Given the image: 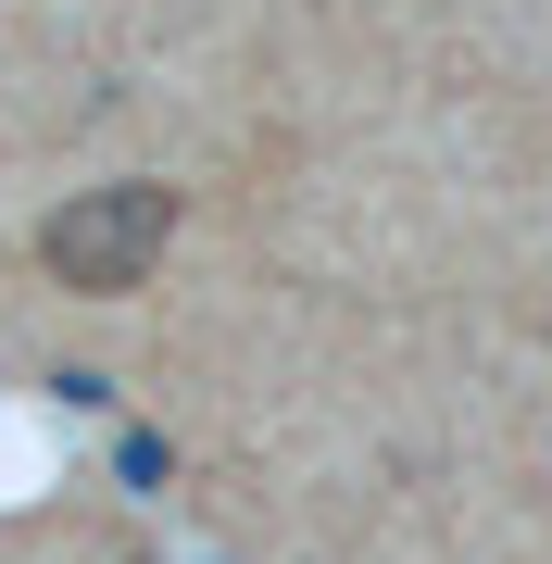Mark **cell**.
I'll return each mask as SVG.
<instances>
[{"mask_svg": "<svg viewBox=\"0 0 552 564\" xmlns=\"http://www.w3.org/2000/svg\"><path fill=\"white\" fill-rule=\"evenodd\" d=\"M164 251H176V188H164V176L76 188V202L39 226L51 289H88V302H126V289H151V263H164Z\"/></svg>", "mask_w": 552, "mask_h": 564, "instance_id": "1", "label": "cell"}]
</instances>
